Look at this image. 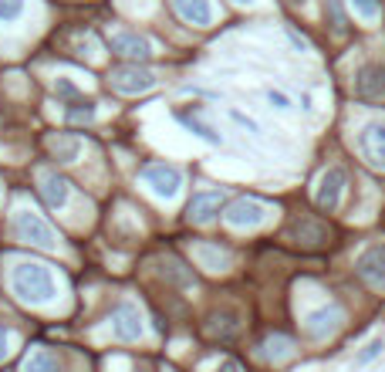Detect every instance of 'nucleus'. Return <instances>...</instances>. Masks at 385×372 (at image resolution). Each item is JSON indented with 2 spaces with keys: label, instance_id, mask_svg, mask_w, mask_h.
I'll return each mask as SVG.
<instances>
[{
  "label": "nucleus",
  "instance_id": "nucleus-22",
  "mask_svg": "<svg viewBox=\"0 0 385 372\" xmlns=\"http://www.w3.org/2000/svg\"><path fill=\"white\" fill-rule=\"evenodd\" d=\"M294 349V342L288 335H271V339H263V356L271 359V362H280V359H288Z\"/></svg>",
  "mask_w": 385,
  "mask_h": 372
},
{
  "label": "nucleus",
  "instance_id": "nucleus-5",
  "mask_svg": "<svg viewBox=\"0 0 385 372\" xmlns=\"http://www.w3.org/2000/svg\"><path fill=\"white\" fill-rule=\"evenodd\" d=\"M271 214H274V207H271V203L257 200V197H240V200H233L230 207H227V223L237 227V231H244V227L250 231V227L267 223Z\"/></svg>",
  "mask_w": 385,
  "mask_h": 372
},
{
  "label": "nucleus",
  "instance_id": "nucleus-7",
  "mask_svg": "<svg viewBox=\"0 0 385 372\" xmlns=\"http://www.w3.org/2000/svg\"><path fill=\"white\" fill-rule=\"evenodd\" d=\"M355 271L369 288L385 291V244H372L369 250H362L355 261Z\"/></svg>",
  "mask_w": 385,
  "mask_h": 372
},
{
  "label": "nucleus",
  "instance_id": "nucleus-13",
  "mask_svg": "<svg viewBox=\"0 0 385 372\" xmlns=\"http://www.w3.org/2000/svg\"><path fill=\"white\" fill-rule=\"evenodd\" d=\"M37 183H41V197H45V203L51 207V210H64V207H68V197H71V183H68L64 176L45 170L41 176H37Z\"/></svg>",
  "mask_w": 385,
  "mask_h": 372
},
{
  "label": "nucleus",
  "instance_id": "nucleus-24",
  "mask_svg": "<svg viewBox=\"0 0 385 372\" xmlns=\"http://www.w3.org/2000/svg\"><path fill=\"white\" fill-rule=\"evenodd\" d=\"M355 14L365 17V21H379V0H352Z\"/></svg>",
  "mask_w": 385,
  "mask_h": 372
},
{
  "label": "nucleus",
  "instance_id": "nucleus-8",
  "mask_svg": "<svg viewBox=\"0 0 385 372\" xmlns=\"http://www.w3.org/2000/svg\"><path fill=\"white\" fill-rule=\"evenodd\" d=\"M155 85V75L149 68H139V64H122L112 71V88L122 95H142Z\"/></svg>",
  "mask_w": 385,
  "mask_h": 372
},
{
  "label": "nucleus",
  "instance_id": "nucleus-4",
  "mask_svg": "<svg viewBox=\"0 0 385 372\" xmlns=\"http://www.w3.org/2000/svg\"><path fill=\"white\" fill-rule=\"evenodd\" d=\"M284 237L304 250H318V248H324V244H331V227L314 217H294L291 223H288Z\"/></svg>",
  "mask_w": 385,
  "mask_h": 372
},
{
  "label": "nucleus",
  "instance_id": "nucleus-21",
  "mask_svg": "<svg viewBox=\"0 0 385 372\" xmlns=\"http://www.w3.org/2000/svg\"><path fill=\"white\" fill-rule=\"evenodd\" d=\"M95 102L92 98H81V95H75L68 105H64V119L68 122H75V125H88V122H95Z\"/></svg>",
  "mask_w": 385,
  "mask_h": 372
},
{
  "label": "nucleus",
  "instance_id": "nucleus-31",
  "mask_svg": "<svg viewBox=\"0 0 385 372\" xmlns=\"http://www.w3.org/2000/svg\"><path fill=\"white\" fill-rule=\"evenodd\" d=\"M233 4H254V0H233Z\"/></svg>",
  "mask_w": 385,
  "mask_h": 372
},
{
  "label": "nucleus",
  "instance_id": "nucleus-6",
  "mask_svg": "<svg viewBox=\"0 0 385 372\" xmlns=\"http://www.w3.org/2000/svg\"><path fill=\"white\" fill-rule=\"evenodd\" d=\"M146 325H142V315L132 301H119L112 308V335L119 342H139Z\"/></svg>",
  "mask_w": 385,
  "mask_h": 372
},
{
  "label": "nucleus",
  "instance_id": "nucleus-9",
  "mask_svg": "<svg viewBox=\"0 0 385 372\" xmlns=\"http://www.w3.org/2000/svg\"><path fill=\"white\" fill-rule=\"evenodd\" d=\"M341 322H345V311H341V305H321L318 311H311L308 318H304V332H308L311 339L324 342L328 335H335L341 328Z\"/></svg>",
  "mask_w": 385,
  "mask_h": 372
},
{
  "label": "nucleus",
  "instance_id": "nucleus-23",
  "mask_svg": "<svg viewBox=\"0 0 385 372\" xmlns=\"http://www.w3.org/2000/svg\"><path fill=\"white\" fill-rule=\"evenodd\" d=\"M24 14V0H0V24H11Z\"/></svg>",
  "mask_w": 385,
  "mask_h": 372
},
{
  "label": "nucleus",
  "instance_id": "nucleus-28",
  "mask_svg": "<svg viewBox=\"0 0 385 372\" xmlns=\"http://www.w3.org/2000/svg\"><path fill=\"white\" fill-rule=\"evenodd\" d=\"M328 11H331V21H335V31H345V14H341L338 0H328Z\"/></svg>",
  "mask_w": 385,
  "mask_h": 372
},
{
  "label": "nucleus",
  "instance_id": "nucleus-18",
  "mask_svg": "<svg viewBox=\"0 0 385 372\" xmlns=\"http://www.w3.org/2000/svg\"><path fill=\"white\" fill-rule=\"evenodd\" d=\"M193 257H196L206 271H227V267H230V254L220 250L216 244H196V248H193Z\"/></svg>",
  "mask_w": 385,
  "mask_h": 372
},
{
  "label": "nucleus",
  "instance_id": "nucleus-25",
  "mask_svg": "<svg viewBox=\"0 0 385 372\" xmlns=\"http://www.w3.org/2000/svg\"><path fill=\"white\" fill-rule=\"evenodd\" d=\"M382 349H385V342H382V339L369 342V345H365V352H362V356H358V366H365V362H372V359L379 356V352H382Z\"/></svg>",
  "mask_w": 385,
  "mask_h": 372
},
{
  "label": "nucleus",
  "instance_id": "nucleus-26",
  "mask_svg": "<svg viewBox=\"0 0 385 372\" xmlns=\"http://www.w3.org/2000/svg\"><path fill=\"white\" fill-rule=\"evenodd\" d=\"M230 119H233V122H240V125H244L247 132H254V136H261V125L254 122L250 115H244V112H237V109H233V112H230Z\"/></svg>",
  "mask_w": 385,
  "mask_h": 372
},
{
  "label": "nucleus",
  "instance_id": "nucleus-1",
  "mask_svg": "<svg viewBox=\"0 0 385 372\" xmlns=\"http://www.w3.org/2000/svg\"><path fill=\"white\" fill-rule=\"evenodd\" d=\"M11 291L28 305H47L54 298V274L47 264L20 261L11 267Z\"/></svg>",
  "mask_w": 385,
  "mask_h": 372
},
{
  "label": "nucleus",
  "instance_id": "nucleus-14",
  "mask_svg": "<svg viewBox=\"0 0 385 372\" xmlns=\"http://www.w3.org/2000/svg\"><path fill=\"white\" fill-rule=\"evenodd\" d=\"M220 210H223V193H220V190H210V193H196V197L189 200V214H186V217L193 220V223H213Z\"/></svg>",
  "mask_w": 385,
  "mask_h": 372
},
{
  "label": "nucleus",
  "instance_id": "nucleus-20",
  "mask_svg": "<svg viewBox=\"0 0 385 372\" xmlns=\"http://www.w3.org/2000/svg\"><path fill=\"white\" fill-rule=\"evenodd\" d=\"M20 372H61V366H58L54 352H47V349H31V352L24 356V362H20Z\"/></svg>",
  "mask_w": 385,
  "mask_h": 372
},
{
  "label": "nucleus",
  "instance_id": "nucleus-30",
  "mask_svg": "<svg viewBox=\"0 0 385 372\" xmlns=\"http://www.w3.org/2000/svg\"><path fill=\"white\" fill-rule=\"evenodd\" d=\"M216 372H244V369H240V362H223Z\"/></svg>",
  "mask_w": 385,
  "mask_h": 372
},
{
  "label": "nucleus",
  "instance_id": "nucleus-3",
  "mask_svg": "<svg viewBox=\"0 0 385 372\" xmlns=\"http://www.w3.org/2000/svg\"><path fill=\"white\" fill-rule=\"evenodd\" d=\"M14 237L24 240V244H34V248H45V250H51L58 244L51 223L45 217H37L34 210H17L14 214Z\"/></svg>",
  "mask_w": 385,
  "mask_h": 372
},
{
  "label": "nucleus",
  "instance_id": "nucleus-2",
  "mask_svg": "<svg viewBox=\"0 0 385 372\" xmlns=\"http://www.w3.org/2000/svg\"><path fill=\"white\" fill-rule=\"evenodd\" d=\"M139 180L153 190L159 200H176L179 190H183V170L172 166V163H149V166H142Z\"/></svg>",
  "mask_w": 385,
  "mask_h": 372
},
{
  "label": "nucleus",
  "instance_id": "nucleus-12",
  "mask_svg": "<svg viewBox=\"0 0 385 372\" xmlns=\"http://www.w3.org/2000/svg\"><path fill=\"white\" fill-rule=\"evenodd\" d=\"M355 92H358V98H365V102L382 98L385 95V68L382 64L379 62L362 64V68L355 71Z\"/></svg>",
  "mask_w": 385,
  "mask_h": 372
},
{
  "label": "nucleus",
  "instance_id": "nucleus-29",
  "mask_svg": "<svg viewBox=\"0 0 385 372\" xmlns=\"http://www.w3.org/2000/svg\"><path fill=\"white\" fill-rule=\"evenodd\" d=\"M7 352H11V332H7V328L0 325V362L7 359Z\"/></svg>",
  "mask_w": 385,
  "mask_h": 372
},
{
  "label": "nucleus",
  "instance_id": "nucleus-11",
  "mask_svg": "<svg viewBox=\"0 0 385 372\" xmlns=\"http://www.w3.org/2000/svg\"><path fill=\"white\" fill-rule=\"evenodd\" d=\"M345 183H348V176H345V170L341 166H331V170L321 173V180H318V193H314V200H318V207L321 210H338L341 203V193H345Z\"/></svg>",
  "mask_w": 385,
  "mask_h": 372
},
{
  "label": "nucleus",
  "instance_id": "nucleus-10",
  "mask_svg": "<svg viewBox=\"0 0 385 372\" xmlns=\"http://www.w3.org/2000/svg\"><path fill=\"white\" fill-rule=\"evenodd\" d=\"M358 153L365 156L375 170H385V119H375L358 132Z\"/></svg>",
  "mask_w": 385,
  "mask_h": 372
},
{
  "label": "nucleus",
  "instance_id": "nucleus-17",
  "mask_svg": "<svg viewBox=\"0 0 385 372\" xmlns=\"http://www.w3.org/2000/svg\"><path fill=\"white\" fill-rule=\"evenodd\" d=\"M176 119H179V122H183L186 129H189V132H196L200 139L213 142V146H220V142H223V136H220V132H216L213 125H210L206 119H203L200 109H179V112H176Z\"/></svg>",
  "mask_w": 385,
  "mask_h": 372
},
{
  "label": "nucleus",
  "instance_id": "nucleus-16",
  "mask_svg": "<svg viewBox=\"0 0 385 372\" xmlns=\"http://www.w3.org/2000/svg\"><path fill=\"white\" fill-rule=\"evenodd\" d=\"M172 7H176V14L183 17L186 24H193V28H210L216 17L210 0H172Z\"/></svg>",
  "mask_w": 385,
  "mask_h": 372
},
{
  "label": "nucleus",
  "instance_id": "nucleus-15",
  "mask_svg": "<svg viewBox=\"0 0 385 372\" xmlns=\"http://www.w3.org/2000/svg\"><path fill=\"white\" fill-rule=\"evenodd\" d=\"M112 51H115V54H122V58H132V62L139 64V62H146V58L153 54V45H149L142 34H136V31H122V34H115V37H112Z\"/></svg>",
  "mask_w": 385,
  "mask_h": 372
},
{
  "label": "nucleus",
  "instance_id": "nucleus-27",
  "mask_svg": "<svg viewBox=\"0 0 385 372\" xmlns=\"http://www.w3.org/2000/svg\"><path fill=\"white\" fill-rule=\"evenodd\" d=\"M267 102H271L274 109H280V112H288V109H291V98H288L284 92H274V88L267 92Z\"/></svg>",
  "mask_w": 385,
  "mask_h": 372
},
{
  "label": "nucleus",
  "instance_id": "nucleus-19",
  "mask_svg": "<svg viewBox=\"0 0 385 372\" xmlns=\"http://www.w3.org/2000/svg\"><path fill=\"white\" fill-rule=\"evenodd\" d=\"M47 153L54 156L58 163H75L78 156H81V142H78L75 136H61V132H58V136L47 139Z\"/></svg>",
  "mask_w": 385,
  "mask_h": 372
}]
</instances>
